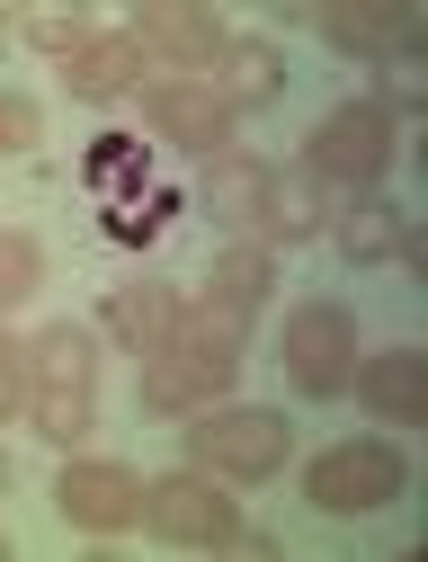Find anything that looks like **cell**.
I'll list each match as a JSON object with an SVG mask.
<instances>
[{
    "label": "cell",
    "instance_id": "cell-1",
    "mask_svg": "<svg viewBox=\"0 0 428 562\" xmlns=\"http://www.w3.org/2000/svg\"><path fill=\"white\" fill-rule=\"evenodd\" d=\"M90 411H99V358H90V330H36L27 348V419H36V438L54 447H81L90 438Z\"/></svg>",
    "mask_w": 428,
    "mask_h": 562
},
{
    "label": "cell",
    "instance_id": "cell-2",
    "mask_svg": "<svg viewBox=\"0 0 428 562\" xmlns=\"http://www.w3.org/2000/svg\"><path fill=\"white\" fill-rule=\"evenodd\" d=\"M285 456H295V429H285L277 411H224V402H205L196 429H188V464L214 473V482H268V473H285Z\"/></svg>",
    "mask_w": 428,
    "mask_h": 562
},
{
    "label": "cell",
    "instance_id": "cell-3",
    "mask_svg": "<svg viewBox=\"0 0 428 562\" xmlns=\"http://www.w3.org/2000/svg\"><path fill=\"white\" fill-rule=\"evenodd\" d=\"M402 482H410V464H402V447H393V438H348V447L313 456L304 501H313L322 518H375V509H393V501H402Z\"/></svg>",
    "mask_w": 428,
    "mask_h": 562
},
{
    "label": "cell",
    "instance_id": "cell-4",
    "mask_svg": "<svg viewBox=\"0 0 428 562\" xmlns=\"http://www.w3.org/2000/svg\"><path fill=\"white\" fill-rule=\"evenodd\" d=\"M143 518H153L170 544H196V553H233L241 544V509L224 501L214 473H170V482H143Z\"/></svg>",
    "mask_w": 428,
    "mask_h": 562
},
{
    "label": "cell",
    "instance_id": "cell-5",
    "mask_svg": "<svg viewBox=\"0 0 428 562\" xmlns=\"http://www.w3.org/2000/svg\"><path fill=\"white\" fill-rule=\"evenodd\" d=\"M384 161H393V116H384V99H348V108H330V116L313 125V170H322V179L375 188Z\"/></svg>",
    "mask_w": 428,
    "mask_h": 562
},
{
    "label": "cell",
    "instance_id": "cell-6",
    "mask_svg": "<svg viewBox=\"0 0 428 562\" xmlns=\"http://www.w3.org/2000/svg\"><path fill=\"white\" fill-rule=\"evenodd\" d=\"M224 215L241 224V233H259V241H304L313 224H322V196H313V179L304 170H233V188H224Z\"/></svg>",
    "mask_w": 428,
    "mask_h": 562
},
{
    "label": "cell",
    "instance_id": "cell-7",
    "mask_svg": "<svg viewBox=\"0 0 428 562\" xmlns=\"http://www.w3.org/2000/svg\"><path fill=\"white\" fill-rule=\"evenodd\" d=\"M277 367L295 375L304 393H348V375H357V322H348V304H304L295 322H285V358Z\"/></svg>",
    "mask_w": 428,
    "mask_h": 562
},
{
    "label": "cell",
    "instance_id": "cell-8",
    "mask_svg": "<svg viewBox=\"0 0 428 562\" xmlns=\"http://www.w3.org/2000/svg\"><path fill=\"white\" fill-rule=\"evenodd\" d=\"M143 116H153V134H170V144H188L205 161H224V144H233V99L214 81H188V72L143 90Z\"/></svg>",
    "mask_w": 428,
    "mask_h": 562
},
{
    "label": "cell",
    "instance_id": "cell-9",
    "mask_svg": "<svg viewBox=\"0 0 428 562\" xmlns=\"http://www.w3.org/2000/svg\"><path fill=\"white\" fill-rule=\"evenodd\" d=\"M134 45H143V54H170L188 81H214V63H224L233 27L214 19V10H188V0H153L143 27H134Z\"/></svg>",
    "mask_w": 428,
    "mask_h": 562
},
{
    "label": "cell",
    "instance_id": "cell-10",
    "mask_svg": "<svg viewBox=\"0 0 428 562\" xmlns=\"http://www.w3.org/2000/svg\"><path fill=\"white\" fill-rule=\"evenodd\" d=\"M54 509L71 518V527H134L143 518V473H125V464H63V482H54Z\"/></svg>",
    "mask_w": 428,
    "mask_h": 562
},
{
    "label": "cell",
    "instance_id": "cell-11",
    "mask_svg": "<svg viewBox=\"0 0 428 562\" xmlns=\"http://www.w3.org/2000/svg\"><path fill=\"white\" fill-rule=\"evenodd\" d=\"M233 375L241 367H214V358H188V348H153V358H143V402L153 411H205V402H224L233 393Z\"/></svg>",
    "mask_w": 428,
    "mask_h": 562
},
{
    "label": "cell",
    "instance_id": "cell-12",
    "mask_svg": "<svg viewBox=\"0 0 428 562\" xmlns=\"http://www.w3.org/2000/svg\"><path fill=\"white\" fill-rule=\"evenodd\" d=\"M348 384H357V402L384 411V419H428V358H419V348H384V358H367Z\"/></svg>",
    "mask_w": 428,
    "mask_h": 562
},
{
    "label": "cell",
    "instance_id": "cell-13",
    "mask_svg": "<svg viewBox=\"0 0 428 562\" xmlns=\"http://www.w3.org/2000/svg\"><path fill=\"white\" fill-rule=\"evenodd\" d=\"M322 36L339 54H357V63L367 54H419V19L410 10H348L339 0V10H322Z\"/></svg>",
    "mask_w": 428,
    "mask_h": 562
},
{
    "label": "cell",
    "instance_id": "cell-14",
    "mask_svg": "<svg viewBox=\"0 0 428 562\" xmlns=\"http://www.w3.org/2000/svg\"><path fill=\"white\" fill-rule=\"evenodd\" d=\"M143 63H153V54H143L134 36H90L81 54L63 63V81L81 90V99H125V90H134V72H143Z\"/></svg>",
    "mask_w": 428,
    "mask_h": 562
},
{
    "label": "cell",
    "instance_id": "cell-15",
    "mask_svg": "<svg viewBox=\"0 0 428 562\" xmlns=\"http://www.w3.org/2000/svg\"><path fill=\"white\" fill-rule=\"evenodd\" d=\"M170 322H179V295H170V286H153V277L108 295V330H116L125 348H143V358H153V348L170 339Z\"/></svg>",
    "mask_w": 428,
    "mask_h": 562
},
{
    "label": "cell",
    "instance_id": "cell-16",
    "mask_svg": "<svg viewBox=\"0 0 428 562\" xmlns=\"http://www.w3.org/2000/svg\"><path fill=\"white\" fill-rule=\"evenodd\" d=\"M339 250L367 268V259H384V250H402V215L375 196V188H357L348 196V215H339Z\"/></svg>",
    "mask_w": 428,
    "mask_h": 562
},
{
    "label": "cell",
    "instance_id": "cell-17",
    "mask_svg": "<svg viewBox=\"0 0 428 562\" xmlns=\"http://www.w3.org/2000/svg\"><path fill=\"white\" fill-rule=\"evenodd\" d=\"M224 63H233V90H224L233 108H268V99L285 90V54H277V45H259V36H233V45H224Z\"/></svg>",
    "mask_w": 428,
    "mask_h": 562
},
{
    "label": "cell",
    "instance_id": "cell-18",
    "mask_svg": "<svg viewBox=\"0 0 428 562\" xmlns=\"http://www.w3.org/2000/svg\"><path fill=\"white\" fill-rule=\"evenodd\" d=\"M36 277H45L36 241H27V233H0V304H19V295H36Z\"/></svg>",
    "mask_w": 428,
    "mask_h": 562
},
{
    "label": "cell",
    "instance_id": "cell-19",
    "mask_svg": "<svg viewBox=\"0 0 428 562\" xmlns=\"http://www.w3.org/2000/svg\"><path fill=\"white\" fill-rule=\"evenodd\" d=\"M19 36L36 45V54H54V63H71L90 45V19H63V10H45V19H19Z\"/></svg>",
    "mask_w": 428,
    "mask_h": 562
},
{
    "label": "cell",
    "instance_id": "cell-20",
    "mask_svg": "<svg viewBox=\"0 0 428 562\" xmlns=\"http://www.w3.org/2000/svg\"><path fill=\"white\" fill-rule=\"evenodd\" d=\"M214 295H233V304H259V295H268V250H233L224 268H214Z\"/></svg>",
    "mask_w": 428,
    "mask_h": 562
},
{
    "label": "cell",
    "instance_id": "cell-21",
    "mask_svg": "<svg viewBox=\"0 0 428 562\" xmlns=\"http://www.w3.org/2000/svg\"><path fill=\"white\" fill-rule=\"evenodd\" d=\"M36 144H45V116H36V99L0 90V153H36Z\"/></svg>",
    "mask_w": 428,
    "mask_h": 562
},
{
    "label": "cell",
    "instance_id": "cell-22",
    "mask_svg": "<svg viewBox=\"0 0 428 562\" xmlns=\"http://www.w3.org/2000/svg\"><path fill=\"white\" fill-rule=\"evenodd\" d=\"M19 402H27V348H19V339H0V419H10Z\"/></svg>",
    "mask_w": 428,
    "mask_h": 562
},
{
    "label": "cell",
    "instance_id": "cell-23",
    "mask_svg": "<svg viewBox=\"0 0 428 562\" xmlns=\"http://www.w3.org/2000/svg\"><path fill=\"white\" fill-rule=\"evenodd\" d=\"M10 27H19V10H10V0H0V36H10Z\"/></svg>",
    "mask_w": 428,
    "mask_h": 562
},
{
    "label": "cell",
    "instance_id": "cell-24",
    "mask_svg": "<svg viewBox=\"0 0 428 562\" xmlns=\"http://www.w3.org/2000/svg\"><path fill=\"white\" fill-rule=\"evenodd\" d=\"M0 501H10V464H0Z\"/></svg>",
    "mask_w": 428,
    "mask_h": 562
},
{
    "label": "cell",
    "instance_id": "cell-25",
    "mask_svg": "<svg viewBox=\"0 0 428 562\" xmlns=\"http://www.w3.org/2000/svg\"><path fill=\"white\" fill-rule=\"evenodd\" d=\"M0 562H10V536H0Z\"/></svg>",
    "mask_w": 428,
    "mask_h": 562
}]
</instances>
